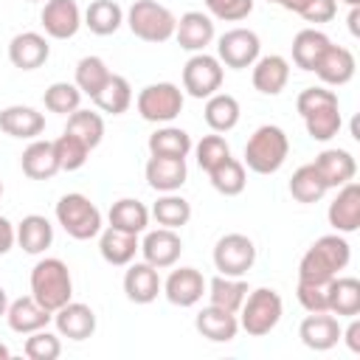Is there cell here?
<instances>
[{"label":"cell","mask_w":360,"mask_h":360,"mask_svg":"<svg viewBox=\"0 0 360 360\" xmlns=\"http://www.w3.org/2000/svg\"><path fill=\"white\" fill-rule=\"evenodd\" d=\"M352 259V248L340 233H326L312 242V248L301 256L298 281H318L329 284L340 270H346Z\"/></svg>","instance_id":"obj_1"},{"label":"cell","mask_w":360,"mask_h":360,"mask_svg":"<svg viewBox=\"0 0 360 360\" xmlns=\"http://www.w3.org/2000/svg\"><path fill=\"white\" fill-rule=\"evenodd\" d=\"M304 124H307V132L312 141H332L338 132H340V104H338V93L335 90H326V87H307L298 93V101H295Z\"/></svg>","instance_id":"obj_2"},{"label":"cell","mask_w":360,"mask_h":360,"mask_svg":"<svg viewBox=\"0 0 360 360\" xmlns=\"http://www.w3.org/2000/svg\"><path fill=\"white\" fill-rule=\"evenodd\" d=\"M290 155V141L287 132L276 124H264L259 127L248 143H245V166L256 174H273L284 166Z\"/></svg>","instance_id":"obj_3"},{"label":"cell","mask_w":360,"mask_h":360,"mask_svg":"<svg viewBox=\"0 0 360 360\" xmlns=\"http://www.w3.org/2000/svg\"><path fill=\"white\" fill-rule=\"evenodd\" d=\"M31 295L51 312L65 307L73 295V278L62 259H42L31 270Z\"/></svg>","instance_id":"obj_4"},{"label":"cell","mask_w":360,"mask_h":360,"mask_svg":"<svg viewBox=\"0 0 360 360\" xmlns=\"http://www.w3.org/2000/svg\"><path fill=\"white\" fill-rule=\"evenodd\" d=\"M127 25L143 42H166L174 37L177 17L158 0H135L127 11Z\"/></svg>","instance_id":"obj_5"},{"label":"cell","mask_w":360,"mask_h":360,"mask_svg":"<svg viewBox=\"0 0 360 360\" xmlns=\"http://www.w3.org/2000/svg\"><path fill=\"white\" fill-rule=\"evenodd\" d=\"M239 309H242L239 329H245L253 338H262L270 329H276V323L281 321L284 304H281V295L273 287H259V290H253V292L245 295V301H242Z\"/></svg>","instance_id":"obj_6"},{"label":"cell","mask_w":360,"mask_h":360,"mask_svg":"<svg viewBox=\"0 0 360 360\" xmlns=\"http://www.w3.org/2000/svg\"><path fill=\"white\" fill-rule=\"evenodd\" d=\"M56 222L65 228L68 236L84 242L101 233V211L96 208V202H90V197L84 194H65L56 202Z\"/></svg>","instance_id":"obj_7"},{"label":"cell","mask_w":360,"mask_h":360,"mask_svg":"<svg viewBox=\"0 0 360 360\" xmlns=\"http://www.w3.org/2000/svg\"><path fill=\"white\" fill-rule=\"evenodd\" d=\"M183 110V90L172 82H158V84H146L138 93V112L143 121L152 124H166L174 121Z\"/></svg>","instance_id":"obj_8"},{"label":"cell","mask_w":360,"mask_h":360,"mask_svg":"<svg viewBox=\"0 0 360 360\" xmlns=\"http://www.w3.org/2000/svg\"><path fill=\"white\" fill-rule=\"evenodd\" d=\"M256 262V245L245 233H225L214 245V267L222 276L242 278Z\"/></svg>","instance_id":"obj_9"},{"label":"cell","mask_w":360,"mask_h":360,"mask_svg":"<svg viewBox=\"0 0 360 360\" xmlns=\"http://www.w3.org/2000/svg\"><path fill=\"white\" fill-rule=\"evenodd\" d=\"M222 87V62L208 53H194L183 68V90L191 98H208Z\"/></svg>","instance_id":"obj_10"},{"label":"cell","mask_w":360,"mask_h":360,"mask_svg":"<svg viewBox=\"0 0 360 360\" xmlns=\"http://www.w3.org/2000/svg\"><path fill=\"white\" fill-rule=\"evenodd\" d=\"M259 48H262V42H259L256 31H250V28H231L217 42V59L225 68L242 70V68H250L259 59Z\"/></svg>","instance_id":"obj_11"},{"label":"cell","mask_w":360,"mask_h":360,"mask_svg":"<svg viewBox=\"0 0 360 360\" xmlns=\"http://www.w3.org/2000/svg\"><path fill=\"white\" fill-rule=\"evenodd\" d=\"M39 20H42V28L48 37L70 39V37H76V31L82 25V11H79L76 0H45Z\"/></svg>","instance_id":"obj_12"},{"label":"cell","mask_w":360,"mask_h":360,"mask_svg":"<svg viewBox=\"0 0 360 360\" xmlns=\"http://www.w3.org/2000/svg\"><path fill=\"white\" fill-rule=\"evenodd\" d=\"M298 338L312 352H329L340 340V323L332 312H309L298 326Z\"/></svg>","instance_id":"obj_13"},{"label":"cell","mask_w":360,"mask_h":360,"mask_svg":"<svg viewBox=\"0 0 360 360\" xmlns=\"http://www.w3.org/2000/svg\"><path fill=\"white\" fill-rule=\"evenodd\" d=\"M326 217L338 233H354L360 228V186L354 180L340 186L338 197L329 202Z\"/></svg>","instance_id":"obj_14"},{"label":"cell","mask_w":360,"mask_h":360,"mask_svg":"<svg viewBox=\"0 0 360 360\" xmlns=\"http://www.w3.org/2000/svg\"><path fill=\"white\" fill-rule=\"evenodd\" d=\"M141 253H143V262H149L152 267L163 270V267H172L180 253H183V239L177 236V231L172 228H155L143 236L141 242Z\"/></svg>","instance_id":"obj_15"},{"label":"cell","mask_w":360,"mask_h":360,"mask_svg":"<svg viewBox=\"0 0 360 360\" xmlns=\"http://www.w3.org/2000/svg\"><path fill=\"white\" fill-rule=\"evenodd\" d=\"M48 56H51V45L37 31H22L8 42V59L20 70H37L48 62Z\"/></svg>","instance_id":"obj_16"},{"label":"cell","mask_w":360,"mask_h":360,"mask_svg":"<svg viewBox=\"0 0 360 360\" xmlns=\"http://www.w3.org/2000/svg\"><path fill=\"white\" fill-rule=\"evenodd\" d=\"M56 332L70 340H87L96 332V312L82 301H68L53 312Z\"/></svg>","instance_id":"obj_17"},{"label":"cell","mask_w":360,"mask_h":360,"mask_svg":"<svg viewBox=\"0 0 360 360\" xmlns=\"http://www.w3.org/2000/svg\"><path fill=\"white\" fill-rule=\"evenodd\" d=\"M163 292L174 307H194L205 292V278L197 267L172 270L166 284H163Z\"/></svg>","instance_id":"obj_18"},{"label":"cell","mask_w":360,"mask_h":360,"mask_svg":"<svg viewBox=\"0 0 360 360\" xmlns=\"http://www.w3.org/2000/svg\"><path fill=\"white\" fill-rule=\"evenodd\" d=\"M6 321H8V326H11L14 332L31 335V332H37V329H45V326L53 321V312L45 309L34 295H22V298H17V301L8 304Z\"/></svg>","instance_id":"obj_19"},{"label":"cell","mask_w":360,"mask_h":360,"mask_svg":"<svg viewBox=\"0 0 360 360\" xmlns=\"http://www.w3.org/2000/svg\"><path fill=\"white\" fill-rule=\"evenodd\" d=\"M188 177L186 158H169V155H152L146 160V183L155 191H177Z\"/></svg>","instance_id":"obj_20"},{"label":"cell","mask_w":360,"mask_h":360,"mask_svg":"<svg viewBox=\"0 0 360 360\" xmlns=\"http://www.w3.org/2000/svg\"><path fill=\"white\" fill-rule=\"evenodd\" d=\"M354 68H357L354 53H352L349 48H343V45H332V42H329L326 51L321 53L318 65H315V73L321 76L323 84H335V87H340V84L352 82Z\"/></svg>","instance_id":"obj_21"},{"label":"cell","mask_w":360,"mask_h":360,"mask_svg":"<svg viewBox=\"0 0 360 360\" xmlns=\"http://www.w3.org/2000/svg\"><path fill=\"white\" fill-rule=\"evenodd\" d=\"M194 326H197V332H200L202 338H208V340H214V343H228V340H233L236 332H239V318H236V312H228V309H222V307L208 304V307H202V309L197 312Z\"/></svg>","instance_id":"obj_22"},{"label":"cell","mask_w":360,"mask_h":360,"mask_svg":"<svg viewBox=\"0 0 360 360\" xmlns=\"http://www.w3.org/2000/svg\"><path fill=\"white\" fill-rule=\"evenodd\" d=\"M160 287L163 284H160L158 267H152L149 262H135L124 273V292L132 304H152L158 298Z\"/></svg>","instance_id":"obj_23"},{"label":"cell","mask_w":360,"mask_h":360,"mask_svg":"<svg viewBox=\"0 0 360 360\" xmlns=\"http://www.w3.org/2000/svg\"><path fill=\"white\" fill-rule=\"evenodd\" d=\"M174 37H177V45L186 48V51H205V45H211L214 39V22L208 14L202 11H186L177 25H174Z\"/></svg>","instance_id":"obj_24"},{"label":"cell","mask_w":360,"mask_h":360,"mask_svg":"<svg viewBox=\"0 0 360 360\" xmlns=\"http://www.w3.org/2000/svg\"><path fill=\"white\" fill-rule=\"evenodd\" d=\"M290 82V62L278 53L253 62V87L264 96H278Z\"/></svg>","instance_id":"obj_25"},{"label":"cell","mask_w":360,"mask_h":360,"mask_svg":"<svg viewBox=\"0 0 360 360\" xmlns=\"http://www.w3.org/2000/svg\"><path fill=\"white\" fill-rule=\"evenodd\" d=\"M315 169L318 174L323 177V183L329 188H340L343 183L354 180L357 174V160L352 158V152L346 149H323L318 158H315Z\"/></svg>","instance_id":"obj_26"},{"label":"cell","mask_w":360,"mask_h":360,"mask_svg":"<svg viewBox=\"0 0 360 360\" xmlns=\"http://www.w3.org/2000/svg\"><path fill=\"white\" fill-rule=\"evenodd\" d=\"M0 129L11 138H37L45 129V115L25 104H11L0 110Z\"/></svg>","instance_id":"obj_27"},{"label":"cell","mask_w":360,"mask_h":360,"mask_svg":"<svg viewBox=\"0 0 360 360\" xmlns=\"http://www.w3.org/2000/svg\"><path fill=\"white\" fill-rule=\"evenodd\" d=\"M98 250H101V259L112 267H124L135 259V253L141 250L138 245V233H129V231H121V228H107L98 239Z\"/></svg>","instance_id":"obj_28"},{"label":"cell","mask_w":360,"mask_h":360,"mask_svg":"<svg viewBox=\"0 0 360 360\" xmlns=\"http://www.w3.org/2000/svg\"><path fill=\"white\" fill-rule=\"evenodd\" d=\"M20 166H22V174L31 180H51L56 172H62L53 152V141H31L20 158Z\"/></svg>","instance_id":"obj_29"},{"label":"cell","mask_w":360,"mask_h":360,"mask_svg":"<svg viewBox=\"0 0 360 360\" xmlns=\"http://www.w3.org/2000/svg\"><path fill=\"white\" fill-rule=\"evenodd\" d=\"M14 236H17V245L25 253L37 256V253H45L51 248V242H53V225L45 217H39V214H28V217H22L17 222Z\"/></svg>","instance_id":"obj_30"},{"label":"cell","mask_w":360,"mask_h":360,"mask_svg":"<svg viewBox=\"0 0 360 360\" xmlns=\"http://www.w3.org/2000/svg\"><path fill=\"white\" fill-rule=\"evenodd\" d=\"M338 318H352L360 312V281L352 276H335L329 281V307Z\"/></svg>","instance_id":"obj_31"},{"label":"cell","mask_w":360,"mask_h":360,"mask_svg":"<svg viewBox=\"0 0 360 360\" xmlns=\"http://www.w3.org/2000/svg\"><path fill=\"white\" fill-rule=\"evenodd\" d=\"M107 219H110L112 228H121V231H129V233H143L146 225H149V208L141 200L124 197V200L110 205Z\"/></svg>","instance_id":"obj_32"},{"label":"cell","mask_w":360,"mask_h":360,"mask_svg":"<svg viewBox=\"0 0 360 360\" xmlns=\"http://www.w3.org/2000/svg\"><path fill=\"white\" fill-rule=\"evenodd\" d=\"M121 22H124V8L115 0H93L84 11V25L98 37L115 34Z\"/></svg>","instance_id":"obj_33"},{"label":"cell","mask_w":360,"mask_h":360,"mask_svg":"<svg viewBox=\"0 0 360 360\" xmlns=\"http://www.w3.org/2000/svg\"><path fill=\"white\" fill-rule=\"evenodd\" d=\"M329 45V37L323 31H315V28H304L295 34L292 39V62L301 68V70H315L321 53L326 51Z\"/></svg>","instance_id":"obj_34"},{"label":"cell","mask_w":360,"mask_h":360,"mask_svg":"<svg viewBox=\"0 0 360 360\" xmlns=\"http://www.w3.org/2000/svg\"><path fill=\"white\" fill-rule=\"evenodd\" d=\"M93 101H96V107H98L101 112L121 115V112H127V107L132 104V87H129V82H127L124 76L110 73V79H107L104 87L93 96Z\"/></svg>","instance_id":"obj_35"},{"label":"cell","mask_w":360,"mask_h":360,"mask_svg":"<svg viewBox=\"0 0 360 360\" xmlns=\"http://www.w3.org/2000/svg\"><path fill=\"white\" fill-rule=\"evenodd\" d=\"M239 101L231 93H214L205 101V124L214 132H228L239 124Z\"/></svg>","instance_id":"obj_36"},{"label":"cell","mask_w":360,"mask_h":360,"mask_svg":"<svg viewBox=\"0 0 360 360\" xmlns=\"http://www.w3.org/2000/svg\"><path fill=\"white\" fill-rule=\"evenodd\" d=\"M152 217L158 219L160 228H183L191 219V202L174 191H166L163 197H158V202L152 205Z\"/></svg>","instance_id":"obj_37"},{"label":"cell","mask_w":360,"mask_h":360,"mask_svg":"<svg viewBox=\"0 0 360 360\" xmlns=\"http://www.w3.org/2000/svg\"><path fill=\"white\" fill-rule=\"evenodd\" d=\"M248 295V284L242 278H231V276H214L208 281V298L214 307H222L228 312H239L242 301Z\"/></svg>","instance_id":"obj_38"},{"label":"cell","mask_w":360,"mask_h":360,"mask_svg":"<svg viewBox=\"0 0 360 360\" xmlns=\"http://www.w3.org/2000/svg\"><path fill=\"white\" fill-rule=\"evenodd\" d=\"M65 132L76 135L87 149H96L101 143V138H104V118L98 112H93V110H82L79 107V110H73L68 115Z\"/></svg>","instance_id":"obj_39"},{"label":"cell","mask_w":360,"mask_h":360,"mask_svg":"<svg viewBox=\"0 0 360 360\" xmlns=\"http://www.w3.org/2000/svg\"><path fill=\"white\" fill-rule=\"evenodd\" d=\"M208 177H211V186H214L219 194H225V197L242 194V191H245V183H248V177H245V163L236 160V158H225L219 166H214V169L208 172Z\"/></svg>","instance_id":"obj_40"},{"label":"cell","mask_w":360,"mask_h":360,"mask_svg":"<svg viewBox=\"0 0 360 360\" xmlns=\"http://www.w3.org/2000/svg\"><path fill=\"white\" fill-rule=\"evenodd\" d=\"M191 135L180 127H163L149 135V152L152 155H169V158H186L191 152Z\"/></svg>","instance_id":"obj_41"},{"label":"cell","mask_w":360,"mask_h":360,"mask_svg":"<svg viewBox=\"0 0 360 360\" xmlns=\"http://www.w3.org/2000/svg\"><path fill=\"white\" fill-rule=\"evenodd\" d=\"M329 191V186L323 183V177L318 174L315 163H307V166H298L292 180H290V194L298 200V202H318L323 194Z\"/></svg>","instance_id":"obj_42"},{"label":"cell","mask_w":360,"mask_h":360,"mask_svg":"<svg viewBox=\"0 0 360 360\" xmlns=\"http://www.w3.org/2000/svg\"><path fill=\"white\" fill-rule=\"evenodd\" d=\"M110 79V68H107V62L101 59V56H84V59H79V65H76V87L82 90V96H96L101 87H104V82Z\"/></svg>","instance_id":"obj_43"},{"label":"cell","mask_w":360,"mask_h":360,"mask_svg":"<svg viewBox=\"0 0 360 360\" xmlns=\"http://www.w3.org/2000/svg\"><path fill=\"white\" fill-rule=\"evenodd\" d=\"M53 152H56V160H59V169L62 172H76L87 163V155L90 149L70 132H62L56 141H53Z\"/></svg>","instance_id":"obj_44"},{"label":"cell","mask_w":360,"mask_h":360,"mask_svg":"<svg viewBox=\"0 0 360 360\" xmlns=\"http://www.w3.org/2000/svg\"><path fill=\"white\" fill-rule=\"evenodd\" d=\"M42 101H45V107H48L51 112L70 115V112L79 110V104H82V90H79L76 84H70V82H53V84L45 90Z\"/></svg>","instance_id":"obj_45"},{"label":"cell","mask_w":360,"mask_h":360,"mask_svg":"<svg viewBox=\"0 0 360 360\" xmlns=\"http://www.w3.org/2000/svg\"><path fill=\"white\" fill-rule=\"evenodd\" d=\"M197 152V163L202 172H211L214 166H219L225 158H231V146L222 135H202V141L197 146H191Z\"/></svg>","instance_id":"obj_46"},{"label":"cell","mask_w":360,"mask_h":360,"mask_svg":"<svg viewBox=\"0 0 360 360\" xmlns=\"http://www.w3.org/2000/svg\"><path fill=\"white\" fill-rule=\"evenodd\" d=\"M25 357L31 360H56L62 354V343H59V335L48 332V329H37L31 332V338L25 340L22 346Z\"/></svg>","instance_id":"obj_47"},{"label":"cell","mask_w":360,"mask_h":360,"mask_svg":"<svg viewBox=\"0 0 360 360\" xmlns=\"http://www.w3.org/2000/svg\"><path fill=\"white\" fill-rule=\"evenodd\" d=\"M298 304L307 312H329V284H318V281H298Z\"/></svg>","instance_id":"obj_48"},{"label":"cell","mask_w":360,"mask_h":360,"mask_svg":"<svg viewBox=\"0 0 360 360\" xmlns=\"http://www.w3.org/2000/svg\"><path fill=\"white\" fill-rule=\"evenodd\" d=\"M205 8L225 22H239L253 11V0H205Z\"/></svg>","instance_id":"obj_49"},{"label":"cell","mask_w":360,"mask_h":360,"mask_svg":"<svg viewBox=\"0 0 360 360\" xmlns=\"http://www.w3.org/2000/svg\"><path fill=\"white\" fill-rule=\"evenodd\" d=\"M298 14L307 22H329L338 14V0H307V6Z\"/></svg>","instance_id":"obj_50"},{"label":"cell","mask_w":360,"mask_h":360,"mask_svg":"<svg viewBox=\"0 0 360 360\" xmlns=\"http://www.w3.org/2000/svg\"><path fill=\"white\" fill-rule=\"evenodd\" d=\"M340 338L346 340V346L354 352V354H360V321L352 315V323L346 326V329H340Z\"/></svg>","instance_id":"obj_51"},{"label":"cell","mask_w":360,"mask_h":360,"mask_svg":"<svg viewBox=\"0 0 360 360\" xmlns=\"http://www.w3.org/2000/svg\"><path fill=\"white\" fill-rule=\"evenodd\" d=\"M14 242H17V236H14V225H11L6 217H0V256L8 253V250L14 248Z\"/></svg>","instance_id":"obj_52"},{"label":"cell","mask_w":360,"mask_h":360,"mask_svg":"<svg viewBox=\"0 0 360 360\" xmlns=\"http://www.w3.org/2000/svg\"><path fill=\"white\" fill-rule=\"evenodd\" d=\"M349 31L352 37H360V6H352L349 11Z\"/></svg>","instance_id":"obj_53"},{"label":"cell","mask_w":360,"mask_h":360,"mask_svg":"<svg viewBox=\"0 0 360 360\" xmlns=\"http://www.w3.org/2000/svg\"><path fill=\"white\" fill-rule=\"evenodd\" d=\"M276 3H278L281 8H287V11H295V14L307 6V0H276Z\"/></svg>","instance_id":"obj_54"},{"label":"cell","mask_w":360,"mask_h":360,"mask_svg":"<svg viewBox=\"0 0 360 360\" xmlns=\"http://www.w3.org/2000/svg\"><path fill=\"white\" fill-rule=\"evenodd\" d=\"M6 309H8V295H6V290L0 287V318L6 315Z\"/></svg>","instance_id":"obj_55"},{"label":"cell","mask_w":360,"mask_h":360,"mask_svg":"<svg viewBox=\"0 0 360 360\" xmlns=\"http://www.w3.org/2000/svg\"><path fill=\"white\" fill-rule=\"evenodd\" d=\"M8 357H11V352H8V346H3V343H0V360H8Z\"/></svg>","instance_id":"obj_56"},{"label":"cell","mask_w":360,"mask_h":360,"mask_svg":"<svg viewBox=\"0 0 360 360\" xmlns=\"http://www.w3.org/2000/svg\"><path fill=\"white\" fill-rule=\"evenodd\" d=\"M346 6H360V0H343Z\"/></svg>","instance_id":"obj_57"},{"label":"cell","mask_w":360,"mask_h":360,"mask_svg":"<svg viewBox=\"0 0 360 360\" xmlns=\"http://www.w3.org/2000/svg\"><path fill=\"white\" fill-rule=\"evenodd\" d=\"M0 197H3V180H0Z\"/></svg>","instance_id":"obj_58"},{"label":"cell","mask_w":360,"mask_h":360,"mask_svg":"<svg viewBox=\"0 0 360 360\" xmlns=\"http://www.w3.org/2000/svg\"><path fill=\"white\" fill-rule=\"evenodd\" d=\"M28 3H39V0H28Z\"/></svg>","instance_id":"obj_59"},{"label":"cell","mask_w":360,"mask_h":360,"mask_svg":"<svg viewBox=\"0 0 360 360\" xmlns=\"http://www.w3.org/2000/svg\"><path fill=\"white\" fill-rule=\"evenodd\" d=\"M267 3H276V0H267Z\"/></svg>","instance_id":"obj_60"}]
</instances>
